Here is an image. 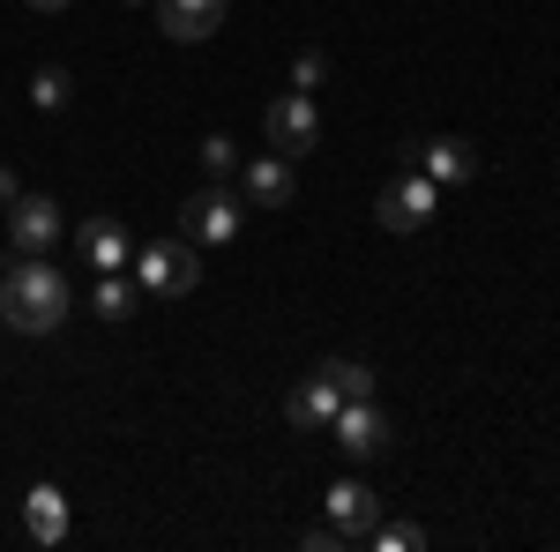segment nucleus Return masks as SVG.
Listing matches in <instances>:
<instances>
[{
	"mask_svg": "<svg viewBox=\"0 0 560 552\" xmlns=\"http://www.w3.org/2000/svg\"><path fill=\"white\" fill-rule=\"evenodd\" d=\"M433 210H441V187H433L419 165H404L388 179L382 195H374V216H382V232H427Z\"/></svg>",
	"mask_w": 560,
	"mask_h": 552,
	"instance_id": "nucleus-3",
	"label": "nucleus"
},
{
	"mask_svg": "<svg viewBox=\"0 0 560 552\" xmlns=\"http://www.w3.org/2000/svg\"><path fill=\"white\" fill-rule=\"evenodd\" d=\"M0 321H8L15 337H52V329L68 321V284H60V269L45 255H23L8 269V284H0Z\"/></svg>",
	"mask_w": 560,
	"mask_h": 552,
	"instance_id": "nucleus-1",
	"label": "nucleus"
},
{
	"mask_svg": "<svg viewBox=\"0 0 560 552\" xmlns=\"http://www.w3.org/2000/svg\"><path fill=\"white\" fill-rule=\"evenodd\" d=\"M8 239H15V255H52L60 247V202L52 195H15L8 202Z\"/></svg>",
	"mask_w": 560,
	"mask_h": 552,
	"instance_id": "nucleus-7",
	"label": "nucleus"
},
{
	"mask_svg": "<svg viewBox=\"0 0 560 552\" xmlns=\"http://www.w3.org/2000/svg\"><path fill=\"white\" fill-rule=\"evenodd\" d=\"M202 165H210L217 179H224V172L240 165V150H232V134H202Z\"/></svg>",
	"mask_w": 560,
	"mask_h": 552,
	"instance_id": "nucleus-20",
	"label": "nucleus"
},
{
	"mask_svg": "<svg viewBox=\"0 0 560 552\" xmlns=\"http://www.w3.org/2000/svg\"><path fill=\"white\" fill-rule=\"evenodd\" d=\"M15 195H23V187H15V172L0 165V202H15Z\"/></svg>",
	"mask_w": 560,
	"mask_h": 552,
	"instance_id": "nucleus-22",
	"label": "nucleus"
},
{
	"mask_svg": "<svg viewBox=\"0 0 560 552\" xmlns=\"http://www.w3.org/2000/svg\"><path fill=\"white\" fill-rule=\"evenodd\" d=\"M411 165L427 172L433 187H464V179H478V150L456 142V134H433V142H411Z\"/></svg>",
	"mask_w": 560,
	"mask_h": 552,
	"instance_id": "nucleus-8",
	"label": "nucleus"
},
{
	"mask_svg": "<svg viewBox=\"0 0 560 552\" xmlns=\"http://www.w3.org/2000/svg\"><path fill=\"white\" fill-rule=\"evenodd\" d=\"M322 75H329V60H322V52L306 45L300 60H292V90H306V97H314V83H322Z\"/></svg>",
	"mask_w": 560,
	"mask_h": 552,
	"instance_id": "nucleus-19",
	"label": "nucleus"
},
{
	"mask_svg": "<svg viewBox=\"0 0 560 552\" xmlns=\"http://www.w3.org/2000/svg\"><path fill=\"white\" fill-rule=\"evenodd\" d=\"M135 284L158 298H179L202 284V247L195 239H150L142 255H135Z\"/></svg>",
	"mask_w": 560,
	"mask_h": 552,
	"instance_id": "nucleus-2",
	"label": "nucleus"
},
{
	"mask_svg": "<svg viewBox=\"0 0 560 552\" xmlns=\"http://www.w3.org/2000/svg\"><path fill=\"white\" fill-rule=\"evenodd\" d=\"M23 530H31V545H60V538H68V501H60V485H31V493H23Z\"/></svg>",
	"mask_w": 560,
	"mask_h": 552,
	"instance_id": "nucleus-14",
	"label": "nucleus"
},
{
	"mask_svg": "<svg viewBox=\"0 0 560 552\" xmlns=\"http://www.w3.org/2000/svg\"><path fill=\"white\" fill-rule=\"evenodd\" d=\"M75 255H83L90 269L105 277V269H128V261H135V247H128V232H120L113 216H90L83 232H75Z\"/></svg>",
	"mask_w": 560,
	"mask_h": 552,
	"instance_id": "nucleus-13",
	"label": "nucleus"
},
{
	"mask_svg": "<svg viewBox=\"0 0 560 552\" xmlns=\"http://www.w3.org/2000/svg\"><path fill=\"white\" fill-rule=\"evenodd\" d=\"M31 8H38V15H52V8H68V0H31Z\"/></svg>",
	"mask_w": 560,
	"mask_h": 552,
	"instance_id": "nucleus-23",
	"label": "nucleus"
},
{
	"mask_svg": "<svg viewBox=\"0 0 560 552\" xmlns=\"http://www.w3.org/2000/svg\"><path fill=\"white\" fill-rule=\"evenodd\" d=\"M366 545L374 552H411V545H427V530H419V522H374Z\"/></svg>",
	"mask_w": 560,
	"mask_h": 552,
	"instance_id": "nucleus-17",
	"label": "nucleus"
},
{
	"mask_svg": "<svg viewBox=\"0 0 560 552\" xmlns=\"http://www.w3.org/2000/svg\"><path fill=\"white\" fill-rule=\"evenodd\" d=\"M135 298H142V284H128L120 269L97 277V314H105V321H135Z\"/></svg>",
	"mask_w": 560,
	"mask_h": 552,
	"instance_id": "nucleus-15",
	"label": "nucleus"
},
{
	"mask_svg": "<svg viewBox=\"0 0 560 552\" xmlns=\"http://www.w3.org/2000/svg\"><path fill=\"white\" fill-rule=\"evenodd\" d=\"M337 411H345V396L322 381V374H306V381L284 396V419L300 425V433H329V419H337Z\"/></svg>",
	"mask_w": 560,
	"mask_h": 552,
	"instance_id": "nucleus-12",
	"label": "nucleus"
},
{
	"mask_svg": "<svg viewBox=\"0 0 560 552\" xmlns=\"http://www.w3.org/2000/svg\"><path fill=\"white\" fill-rule=\"evenodd\" d=\"M261 134H269V150H284V157H306V150L322 142V113H314V97H306V90L277 97V105L261 113Z\"/></svg>",
	"mask_w": 560,
	"mask_h": 552,
	"instance_id": "nucleus-6",
	"label": "nucleus"
},
{
	"mask_svg": "<svg viewBox=\"0 0 560 552\" xmlns=\"http://www.w3.org/2000/svg\"><path fill=\"white\" fill-rule=\"evenodd\" d=\"M240 195H247V202H261V210H284V202L300 195V179H292V157H284V150L255 157V165L240 172Z\"/></svg>",
	"mask_w": 560,
	"mask_h": 552,
	"instance_id": "nucleus-11",
	"label": "nucleus"
},
{
	"mask_svg": "<svg viewBox=\"0 0 560 552\" xmlns=\"http://www.w3.org/2000/svg\"><path fill=\"white\" fill-rule=\"evenodd\" d=\"M314 374H322V381L337 388V396H374V374H366V366H359V359H322V366H314Z\"/></svg>",
	"mask_w": 560,
	"mask_h": 552,
	"instance_id": "nucleus-16",
	"label": "nucleus"
},
{
	"mask_svg": "<svg viewBox=\"0 0 560 552\" xmlns=\"http://www.w3.org/2000/svg\"><path fill=\"white\" fill-rule=\"evenodd\" d=\"M31 97H38L45 113H52V105H68V68H38V83H31Z\"/></svg>",
	"mask_w": 560,
	"mask_h": 552,
	"instance_id": "nucleus-18",
	"label": "nucleus"
},
{
	"mask_svg": "<svg viewBox=\"0 0 560 552\" xmlns=\"http://www.w3.org/2000/svg\"><path fill=\"white\" fill-rule=\"evenodd\" d=\"M179 239H195V247H224V239H240V195H232V187H202V195H187V202H179Z\"/></svg>",
	"mask_w": 560,
	"mask_h": 552,
	"instance_id": "nucleus-4",
	"label": "nucleus"
},
{
	"mask_svg": "<svg viewBox=\"0 0 560 552\" xmlns=\"http://www.w3.org/2000/svg\"><path fill=\"white\" fill-rule=\"evenodd\" d=\"M224 23V0H158V31L173 45H202Z\"/></svg>",
	"mask_w": 560,
	"mask_h": 552,
	"instance_id": "nucleus-10",
	"label": "nucleus"
},
{
	"mask_svg": "<svg viewBox=\"0 0 560 552\" xmlns=\"http://www.w3.org/2000/svg\"><path fill=\"white\" fill-rule=\"evenodd\" d=\"M300 545H306V552H337V545H345V530H337V522H329V515H322V522H314V530H306Z\"/></svg>",
	"mask_w": 560,
	"mask_h": 552,
	"instance_id": "nucleus-21",
	"label": "nucleus"
},
{
	"mask_svg": "<svg viewBox=\"0 0 560 552\" xmlns=\"http://www.w3.org/2000/svg\"><path fill=\"white\" fill-rule=\"evenodd\" d=\"M329 522L345 530V545H366L374 522H382V501H374L359 478H337V485H329Z\"/></svg>",
	"mask_w": 560,
	"mask_h": 552,
	"instance_id": "nucleus-9",
	"label": "nucleus"
},
{
	"mask_svg": "<svg viewBox=\"0 0 560 552\" xmlns=\"http://www.w3.org/2000/svg\"><path fill=\"white\" fill-rule=\"evenodd\" d=\"M329 433H337V448H345V456H359V463L396 448V425H388V411H374V396H351L345 411L329 419Z\"/></svg>",
	"mask_w": 560,
	"mask_h": 552,
	"instance_id": "nucleus-5",
	"label": "nucleus"
}]
</instances>
